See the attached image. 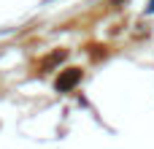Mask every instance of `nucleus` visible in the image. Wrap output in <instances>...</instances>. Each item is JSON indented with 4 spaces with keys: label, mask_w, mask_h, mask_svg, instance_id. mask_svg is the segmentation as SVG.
<instances>
[{
    "label": "nucleus",
    "mask_w": 154,
    "mask_h": 149,
    "mask_svg": "<svg viewBox=\"0 0 154 149\" xmlns=\"http://www.w3.org/2000/svg\"><path fill=\"white\" fill-rule=\"evenodd\" d=\"M79 81H81V71H79V68H68V71H62V73L57 76V90H60V92H70Z\"/></svg>",
    "instance_id": "obj_1"
}]
</instances>
